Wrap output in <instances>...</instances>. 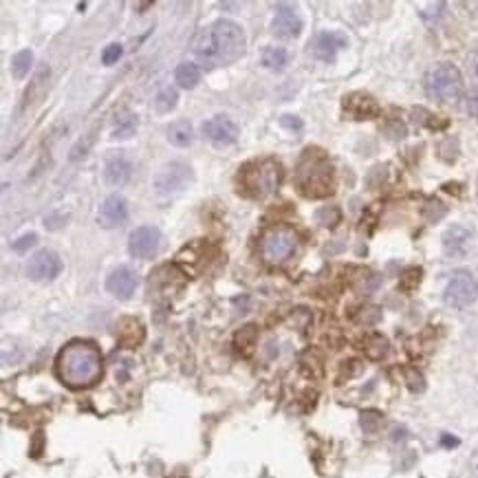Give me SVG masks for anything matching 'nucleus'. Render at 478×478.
Returning a JSON list of instances; mask_svg holds the SVG:
<instances>
[{
  "label": "nucleus",
  "mask_w": 478,
  "mask_h": 478,
  "mask_svg": "<svg viewBox=\"0 0 478 478\" xmlns=\"http://www.w3.org/2000/svg\"><path fill=\"white\" fill-rule=\"evenodd\" d=\"M130 174H133V166L123 155H110L106 159V163H104V179H106L108 185L128 183Z\"/></svg>",
  "instance_id": "a211bd4d"
},
{
  "label": "nucleus",
  "mask_w": 478,
  "mask_h": 478,
  "mask_svg": "<svg viewBox=\"0 0 478 478\" xmlns=\"http://www.w3.org/2000/svg\"><path fill=\"white\" fill-rule=\"evenodd\" d=\"M35 241H37L35 234H24V236L18 238V241L11 243V249H14L16 254H27V251L35 245Z\"/></svg>",
  "instance_id": "7c9ffc66"
},
{
  "label": "nucleus",
  "mask_w": 478,
  "mask_h": 478,
  "mask_svg": "<svg viewBox=\"0 0 478 478\" xmlns=\"http://www.w3.org/2000/svg\"><path fill=\"white\" fill-rule=\"evenodd\" d=\"M62 273V260L56 251L42 249L31 256L27 265V275L33 282H51Z\"/></svg>",
  "instance_id": "1a4fd4ad"
},
{
  "label": "nucleus",
  "mask_w": 478,
  "mask_h": 478,
  "mask_svg": "<svg viewBox=\"0 0 478 478\" xmlns=\"http://www.w3.org/2000/svg\"><path fill=\"white\" fill-rule=\"evenodd\" d=\"M316 219H318L320 225H324V228H333L335 223H339V210H335V207H322V210H318Z\"/></svg>",
  "instance_id": "c85d7f7f"
},
{
  "label": "nucleus",
  "mask_w": 478,
  "mask_h": 478,
  "mask_svg": "<svg viewBox=\"0 0 478 478\" xmlns=\"http://www.w3.org/2000/svg\"><path fill=\"white\" fill-rule=\"evenodd\" d=\"M161 247V232L153 225H142L130 234L128 241V251L139 260L153 258Z\"/></svg>",
  "instance_id": "9d476101"
},
{
  "label": "nucleus",
  "mask_w": 478,
  "mask_h": 478,
  "mask_svg": "<svg viewBox=\"0 0 478 478\" xmlns=\"http://www.w3.org/2000/svg\"><path fill=\"white\" fill-rule=\"evenodd\" d=\"M190 183H192V168L183 161H170L157 172L153 187L159 196H174V194H181Z\"/></svg>",
  "instance_id": "0eeeda50"
},
{
  "label": "nucleus",
  "mask_w": 478,
  "mask_h": 478,
  "mask_svg": "<svg viewBox=\"0 0 478 478\" xmlns=\"http://www.w3.org/2000/svg\"><path fill=\"white\" fill-rule=\"evenodd\" d=\"M443 443L445 445H456L459 441H456V438H452V436H443Z\"/></svg>",
  "instance_id": "c9c22d12"
},
{
  "label": "nucleus",
  "mask_w": 478,
  "mask_h": 478,
  "mask_svg": "<svg viewBox=\"0 0 478 478\" xmlns=\"http://www.w3.org/2000/svg\"><path fill=\"white\" fill-rule=\"evenodd\" d=\"M474 71L478 75V49H476V53H474Z\"/></svg>",
  "instance_id": "e433bc0d"
},
{
  "label": "nucleus",
  "mask_w": 478,
  "mask_h": 478,
  "mask_svg": "<svg viewBox=\"0 0 478 478\" xmlns=\"http://www.w3.org/2000/svg\"><path fill=\"white\" fill-rule=\"evenodd\" d=\"M192 51L210 69L232 65L245 53V31L232 20H216L196 33Z\"/></svg>",
  "instance_id": "f257e3e1"
},
{
  "label": "nucleus",
  "mask_w": 478,
  "mask_h": 478,
  "mask_svg": "<svg viewBox=\"0 0 478 478\" xmlns=\"http://www.w3.org/2000/svg\"><path fill=\"white\" fill-rule=\"evenodd\" d=\"M262 65L269 71H284V67L289 65V53L280 46H267L262 51Z\"/></svg>",
  "instance_id": "5701e85b"
},
{
  "label": "nucleus",
  "mask_w": 478,
  "mask_h": 478,
  "mask_svg": "<svg viewBox=\"0 0 478 478\" xmlns=\"http://www.w3.org/2000/svg\"><path fill=\"white\" fill-rule=\"evenodd\" d=\"M364 353H366L370 359H384L388 355V350H390V344H388V339L379 333H370L364 337Z\"/></svg>",
  "instance_id": "aec40b11"
},
{
  "label": "nucleus",
  "mask_w": 478,
  "mask_h": 478,
  "mask_svg": "<svg viewBox=\"0 0 478 478\" xmlns=\"http://www.w3.org/2000/svg\"><path fill=\"white\" fill-rule=\"evenodd\" d=\"M273 33L280 37H298L302 33V18L291 5H278L273 16Z\"/></svg>",
  "instance_id": "dca6fc26"
},
{
  "label": "nucleus",
  "mask_w": 478,
  "mask_h": 478,
  "mask_svg": "<svg viewBox=\"0 0 478 478\" xmlns=\"http://www.w3.org/2000/svg\"><path fill=\"white\" fill-rule=\"evenodd\" d=\"M280 126H284V128H289V130H300L302 119L296 115H284V117H280Z\"/></svg>",
  "instance_id": "f704fd0d"
},
{
  "label": "nucleus",
  "mask_w": 478,
  "mask_h": 478,
  "mask_svg": "<svg viewBox=\"0 0 478 478\" xmlns=\"http://www.w3.org/2000/svg\"><path fill=\"white\" fill-rule=\"evenodd\" d=\"M121 53H123V49H121V44H117V42H112V44H108L104 51H102V62L106 67H110V65H115V62L121 58Z\"/></svg>",
  "instance_id": "2f4dec72"
},
{
  "label": "nucleus",
  "mask_w": 478,
  "mask_h": 478,
  "mask_svg": "<svg viewBox=\"0 0 478 478\" xmlns=\"http://www.w3.org/2000/svg\"><path fill=\"white\" fill-rule=\"evenodd\" d=\"M203 133H205L207 139L219 148L232 146L238 139V126L225 115H216V117L207 119L203 123Z\"/></svg>",
  "instance_id": "9b49d317"
},
{
  "label": "nucleus",
  "mask_w": 478,
  "mask_h": 478,
  "mask_svg": "<svg viewBox=\"0 0 478 478\" xmlns=\"http://www.w3.org/2000/svg\"><path fill=\"white\" fill-rule=\"evenodd\" d=\"M137 284H139V278L130 267H117L106 278V291L117 300H130Z\"/></svg>",
  "instance_id": "ddd939ff"
},
{
  "label": "nucleus",
  "mask_w": 478,
  "mask_h": 478,
  "mask_svg": "<svg viewBox=\"0 0 478 478\" xmlns=\"http://www.w3.org/2000/svg\"><path fill=\"white\" fill-rule=\"evenodd\" d=\"M344 112L353 119H373L379 115V104L368 93H350L344 97Z\"/></svg>",
  "instance_id": "4468645a"
},
{
  "label": "nucleus",
  "mask_w": 478,
  "mask_h": 478,
  "mask_svg": "<svg viewBox=\"0 0 478 478\" xmlns=\"http://www.w3.org/2000/svg\"><path fill=\"white\" fill-rule=\"evenodd\" d=\"M31 65H33V53L29 49H22V51H18L11 58V75H14L16 80H22L24 75L29 73Z\"/></svg>",
  "instance_id": "393cba45"
},
{
  "label": "nucleus",
  "mask_w": 478,
  "mask_h": 478,
  "mask_svg": "<svg viewBox=\"0 0 478 478\" xmlns=\"http://www.w3.org/2000/svg\"><path fill=\"white\" fill-rule=\"evenodd\" d=\"M296 183L302 196L307 198H324L331 196L335 190L333 183V166L329 163L320 150H307V155L302 157Z\"/></svg>",
  "instance_id": "7ed1b4c3"
},
{
  "label": "nucleus",
  "mask_w": 478,
  "mask_h": 478,
  "mask_svg": "<svg viewBox=\"0 0 478 478\" xmlns=\"http://www.w3.org/2000/svg\"><path fill=\"white\" fill-rule=\"evenodd\" d=\"M465 112H468L470 117L478 119V91H474L465 97Z\"/></svg>",
  "instance_id": "473e14b6"
},
{
  "label": "nucleus",
  "mask_w": 478,
  "mask_h": 478,
  "mask_svg": "<svg viewBox=\"0 0 478 478\" xmlns=\"http://www.w3.org/2000/svg\"><path fill=\"white\" fill-rule=\"evenodd\" d=\"M174 80L179 82L181 89H194L200 82V69L192 65V62H183V65H179L177 71H174Z\"/></svg>",
  "instance_id": "412c9836"
},
{
  "label": "nucleus",
  "mask_w": 478,
  "mask_h": 478,
  "mask_svg": "<svg viewBox=\"0 0 478 478\" xmlns=\"http://www.w3.org/2000/svg\"><path fill=\"white\" fill-rule=\"evenodd\" d=\"M425 91L430 97L441 99V102H454L459 99L463 91V78L456 67L447 65H436L430 73L425 75Z\"/></svg>",
  "instance_id": "39448f33"
},
{
  "label": "nucleus",
  "mask_w": 478,
  "mask_h": 478,
  "mask_svg": "<svg viewBox=\"0 0 478 478\" xmlns=\"http://www.w3.org/2000/svg\"><path fill=\"white\" fill-rule=\"evenodd\" d=\"M296 234L287 228H273L269 230L260 241V256L271 265H280L296 254Z\"/></svg>",
  "instance_id": "423d86ee"
},
{
  "label": "nucleus",
  "mask_w": 478,
  "mask_h": 478,
  "mask_svg": "<svg viewBox=\"0 0 478 478\" xmlns=\"http://www.w3.org/2000/svg\"><path fill=\"white\" fill-rule=\"evenodd\" d=\"M346 44H348V40H346L344 33H339V31H322L316 37V40H313L311 51H313V56H316L318 60L331 62V60H335L337 51H342Z\"/></svg>",
  "instance_id": "2eb2a0df"
},
{
  "label": "nucleus",
  "mask_w": 478,
  "mask_h": 478,
  "mask_svg": "<svg viewBox=\"0 0 478 478\" xmlns=\"http://www.w3.org/2000/svg\"><path fill=\"white\" fill-rule=\"evenodd\" d=\"M179 102V93L177 89H172V86H163V89L155 95V110L159 115H166L170 112Z\"/></svg>",
  "instance_id": "b1692460"
},
{
  "label": "nucleus",
  "mask_w": 478,
  "mask_h": 478,
  "mask_svg": "<svg viewBox=\"0 0 478 478\" xmlns=\"http://www.w3.org/2000/svg\"><path fill=\"white\" fill-rule=\"evenodd\" d=\"M91 144H93V133L86 135V139H84V142H80L78 146L73 148L71 159H80V157H84V155H86V150H89V146H91Z\"/></svg>",
  "instance_id": "72a5a7b5"
},
{
  "label": "nucleus",
  "mask_w": 478,
  "mask_h": 478,
  "mask_svg": "<svg viewBox=\"0 0 478 478\" xmlns=\"http://www.w3.org/2000/svg\"><path fill=\"white\" fill-rule=\"evenodd\" d=\"M119 339L126 346H137L144 339V326L137 320H123L119 329Z\"/></svg>",
  "instance_id": "4be33fe9"
},
{
  "label": "nucleus",
  "mask_w": 478,
  "mask_h": 478,
  "mask_svg": "<svg viewBox=\"0 0 478 478\" xmlns=\"http://www.w3.org/2000/svg\"><path fill=\"white\" fill-rule=\"evenodd\" d=\"M382 421L384 417L377 410H368V412H361V427H364V432H377L382 427Z\"/></svg>",
  "instance_id": "bb28decb"
},
{
  "label": "nucleus",
  "mask_w": 478,
  "mask_h": 478,
  "mask_svg": "<svg viewBox=\"0 0 478 478\" xmlns=\"http://www.w3.org/2000/svg\"><path fill=\"white\" fill-rule=\"evenodd\" d=\"M404 375H406V384H408V388L412 390V393H421L423 386H425L423 384V375L419 370H414V368H406Z\"/></svg>",
  "instance_id": "c756f323"
},
{
  "label": "nucleus",
  "mask_w": 478,
  "mask_h": 478,
  "mask_svg": "<svg viewBox=\"0 0 478 478\" xmlns=\"http://www.w3.org/2000/svg\"><path fill=\"white\" fill-rule=\"evenodd\" d=\"M192 139H194V128L187 119H177L168 126V142L172 146L185 148L192 144Z\"/></svg>",
  "instance_id": "6ab92c4d"
},
{
  "label": "nucleus",
  "mask_w": 478,
  "mask_h": 478,
  "mask_svg": "<svg viewBox=\"0 0 478 478\" xmlns=\"http://www.w3.org/2000/svg\"><path fill=\"white\" fill-rule=\"evenodd\" d=\"M421 275H423V271H421L419 267L408 269L404 275H401V289H406V291H412V289H417L419 282H421Z\"/></svg>",
  "instance_id": "cd10ccee"
},
{
  "label": "nucleus",
  "mask_w": 478,
  "mask_h": 478,
  "mask_svg": "<svg viewBox=\"0 0 478 478\" xmlns=\"http://www.w3.org/2000/svg\"><path fill=\"white\" fill-rule=\"evenodd\" d=\"M128 219V205H126V198L119 194H110L104 198V203L99 205L97 212V221L102 228L112 230V228H119V225L126 223Z\"/></svg>",
  "instance_id": "f8f14e48"
},
{
  "label": "nucleus",
  "mask_w": 478,
  "mask_h": 478,
  "mask_svg": "<svg viewBox=\"0 0 478 478\" xmlns=\"http://www.w3.org/2000/svg\"><path fill=\"white\" fill-rule=\"evenodd\" d=\"M478 298V280L470 271H456L450 278L445 291H443V300L445 305L452 309H465L474 305Z\"/></svg>",
  "instance_id": "6e6552de"
},
{
  "label": "nucleus",
  "mask_w": 478,
  "mask_h": 478,
  "mask_svg": "<svg viewBox=\"0 0 478 478\" xmlns=\"http://www.w3.org/2000/svg\"><path fill=\"white\" fill-rule=\"evenodd\" d=\"M474 245V234L463 225H452L443 234V249L450 256H465Z\"/></svg>",
  "instance_id": "f3484780"
},
{
  "label": "nucleus",
  "mask_w": 478,
  "mask_h": 478,
  "mask_svg": "<svg viewBox=\"0 0 478 478\" xmlns=\"http://www.w3.org/2000/svg\"><path fill=\"white\" fill-rule=\"evenodd\" d=\"M282 179V168L278 161L265 159L258 163H249L243 168V172L238 174V183H241V190L247 196H267L271 194L275 187L280 185Z\"/></svg>",
  "instance_id": "20e7f679"
},
{
  "label": "nucleus",
  "mask_w": 478,
  "mask_h": 478,
  "mask_svg": "<svg viewBox=\"0 0 478 478\" xmlns=\"http://www.w3.org/2000/svg\"><path fill=\"white\" fill-rule=\"evenodd\" d=\"M56 370L60 382L73 390L91 388L102 379V353L93 342L73 339L60 350Z\"/></svg>",
  "instance_id": "f03ea898"
},
{
  "label": "nucleus",
  "mask_w": 478,
  "mask_h": 478,
  "mask_svg": "<svg viewBox=\"0 0 478 478\" xmlns=\"http://www.w3.org/2000/svg\"><path fill=\"white\" fill-rule=\"evenodd\" d=\"M137 130V117L130 115V112H126L121 115L115 123V130H112V139H130Z\"/></svg>",
  "instance_id": "a878e982"
}]
</instances>
